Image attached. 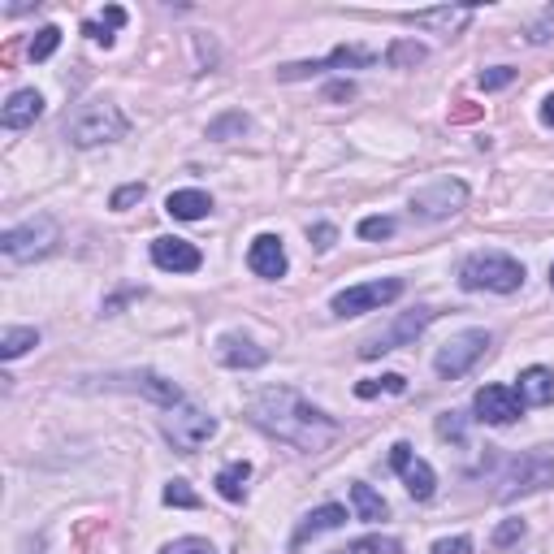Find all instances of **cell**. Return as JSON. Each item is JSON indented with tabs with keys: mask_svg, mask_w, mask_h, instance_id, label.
<instances>
[{
	"mask_svg": "<svg viewBox=\"0 0 554 554\" xmlns=\"http://www.w3.org/2000/svg\"><path fill=\"white\" fill-rule=\"evenodd\" d=\"M247 420H252L256 429L273 433L277 442H290V446H299V451H308V455L325 451V446L342 433V425L334 416H325L321 407H312L299 390H290V386L260 390L256 399L247 403Z\"/></svg>",
	"mask_w": 554,
	"mask_h": 554,
	"instance_id": "obj_1",
	"label": "cell"
},
{
	"mask_svg": "<svg viewBox=\"0 0 554 554\" xmlns=\"http://www.w3.org/2000/svg\"><path fill=\"white\" fill-rule=\"evenodd\" d=\"M459 286L464 290H494V295H511L524 286V265L503 252H472L459 265Z\"/></svg>",
	"mask_w": 554,
	"mask_h": 554,
	"instance_id": "obj_2",
	"label": "cell"
},
{
	"mask_svg": "<svg viewBox=\"0 0 554 554\" xmlns=\"http://www.w3.org/2000/svg\"><path fill=\"white\" fill-rule=\"evenodd\" d=\"M126 130H130V122H126V113L117 109V104H109V100H91V104H83V109L74 113V122H70V143H74V148H100V143L122 139Z\"/></svg>",
	"mask_w": 554,
	"mask_h": 554,
	"instance_id": "obj_3",
	"label": "cell"
},
{
	"mask_svg": "<svg viewBox=\"0 0 554 554\" xmlns=\"http://www.w3.org/2000/svg\"><path fill=\"white\" fill-rule=\"evenodd\" d=\"M57 243H61V226H57V217H48V213H39V217L0 234V252H5L9 260H18V265L48 256Z\"/></svg>",
	"mask_w": 554,
	"mask_h": 554,
	"instance_id": "obj_4",
	"label": "cell"
},
{
	"mask_svg": "<svg viewBox=\"0 0 554 554\" xmlns=\"http://www.w3.org/2000/svg\"><path fill=\"white\" fill-rule=\"evenodd\" d=\"M213 433H217V416H208V412H200V407H191V403L169 407V416H165V438L174 442L182 455H195L208 438H213Z\"/></svg>",
	"mask_w": 554,
	"mask_h": 554,
	"instance_id": "obj_5",
	"label": "cell"
},
{
	"mask_svg": "<svg viewBox=\"0 0 554 554\" xmlns=\"http://www.w3.org/2000/svg\"><path fill=\"white\" fill-rule=\"evenodd\" d=\"M546 485H554V455L529 451V455H520L516 464H511V472L503 477V490H498V498H503V503H511V498L537 494V490H546Z\"/></svg>",
	"mask_w": 554,
	"mask_h": 554,
	"instance_id": "obj_6",
	"label": "cell"
},
{
	"mask_svg": "<svg viewBox=\"0 0 554 554\" xmlns=\"http://www.w3.org/2000/svg\"><path fill=\"white\" fill-rule=\"evenodd\" d=\"M490 334H485V329H464V334H455L451 342H442V351L433 355V368H438L442 377H464L472 364L481 360L485 351H490Z\"/></svg>",
	"mask_w": 554,
	"mask_h": 554,
	"instance_id": "obj_7",
	"label": "cell"
},
{
	"mask_svg": "<svg viewBox=\"0 0 554 554\" xmlns=\"http://www.w3.org/2000/svg\"><path fill=\"white\" fill-rule=\"evenodd\" d=\"M433 308H416V312H403L399 321H390L386 329H377V334H368L364 342H360V355L364 360H377V355H386V351H399L403 342H412L420 329H425L429 321H433Z\"/></svg>",
	"mask_w": 554,
	"mask_h": 554,
	"instance_id": "obj_8",
	"label": "cell"
},
{
	"mask_svg": "<svg viewBox=\"0 0 554 554\" xmlns=\"http://www.w3.org/2000/svg\"><path fill=\"white\" fill-rule=\"evenodd\" d=\"M403 295V282L399 277H381V282H364V286H351V290H338L334 295V316H360V312H373V308H386Z\"/></svg>",
	"mask_w": 554,
	"mask_h": 554,
	"instance_id": "obj_9",
	"label": "cell"
},
{
	"mask_svg": "<svg viewBox=\"0 0 554 554\" xmlns=\"http://www.w3.org/2000/svg\"><path fill=\"white\" fill-rule=\"evenodd\" d=\"M468 200V187L459 178H442V182H433V187L425 191H416L412 195V213L416 217H425V221H442V217H451L459 213Z\"/></svg>",
	"mask_w": 554,
	"mask_h": 554,
	"instance_id": "obj_10",
	"label": "cell"
},
{
	"mask_svg": "<svg viewBox=\"0 0 554 554\" xmlns=\"http://www.w3.org/2000/svg\"><path fill=\"white\" fill-rule=\"evenodd\" d=\"M360 65H373V52L368 48H334L329 57L321 61H295V65H282L277 70V78L282 83H299V78H312V74H329V70H360Z\"/></svg>",
	"mask_w": 554,
	"mask_h": 554,
	"instance_id": "obj_11",
	"label": "cell"
},
{
	"mask_svg": "<svg viewBox=\"0 0 554 554\" xmlns=\"http://www.w3.org/2000/svg\"><path fill=\"white\" fill-rule=\"evenodd\" d=\"M520 416H524V399L516 386L494 381V386L477 390V420H485V425H516Z\"/></svg>",
	"mask_w": 554,
	"mask_h": 554,
	"instance_id": "obj_12",
	"label": "cell"
},
{
	"mask_svg": "<svg viewBox=\"0 0 554 554\" xmlns=\"http://www.w3.org/2000/svg\"><path fill=\"white\" fill-rule=\"evenodd\" d=\"M390 464H394V472L403 477L407 494H412L416 503H429L433 490H438V477H433V468L425 464V459H416V455H412V446H407V442H394Z\"/></svg>",
	"mask_w": 554,
	"mask_h": 554,
	"instance_id": "obj_13",
	"label": "cell"
},
{
	"mask_svg": "<svg viewBox=\"0 0 554 554\" xmlns=\"http://www.w3.org/2000/svg\"><path fill=\"white\" fill-rule=\"evenodd\" d=\"M152 260H156V269H169V273H195L204 265L200 247L187 243V239H174V234L152 239Z\"/></svg>",
	"mask_w": 554,
	"mask_h": 554,
	"instance_id": "obj_14",
	"label": "cell"
},
{
	"mask_svg": "<svg viewBox=\"0 0 554 554\" xmlns=\"http://www.w3.org/2000/svg\"><path fill=\"white\" fill-rule=\"evenodd\" d=\"M407 26H416V31H438V35H455L464 31V26L472 22V9L464 5H438V9H416V13H403Z\"/></svg>",
	"mask_w": 554,
	"mask_h": 554,
	"instance_id": "obj_15",
	"label": "cell"
},
{
	"mask_svg": "<svg viewBox=\"0 0 554 554\" xmlns=\"http://www.w3.org/2000/svg\"><path fill=\"white\" fill-rule=\"evenodd\" d=\"M247 269H252L256 277H286V247L277 234H260V239H252V247H247Z\"/></svg>",
	"mask_w": 554,
	"mask_h": 554,
	"instance_id": "obj_16",
	"label": "cell"
},
{
	"mask_svg": "<svg viewBox=\"0 0 554 554\" xmlns=\"http://www.w3.org/2000/svg\"><path fill=\"white\" fill-rule=\"evenodd\" d=\"M39 113H44V96H39L35 87H22V91H13L9 104L0 109V122L9 130H26V126L39 122Z\"/></svg>",
	"mask_w": 554,
	"mask_h": 554,
	"instance_id": "obj_17",
	"label": "cell"
},
{
	"mask_svg": "<svg viewBox=\"0 0 554 554\" xmlns=\"http://www.w3.org/2000/svg\"><path fill=\"white\" fill-rule=\"evenodd\" d=\"M342 524H347V507L325 503V507H316V511H308V516L299 520V529H295V537H290V546H303V542H312V537H321L329 529H342Z\"/></svg>",
	"mask_w": 554,
	"mask_h": 554,
	"instance_id": "obj_18",
	"label": "cell"
},
{
	"mask_svg": "<svg viewBox=\"0 0 554 554\" xmlns=\"http://www.w3.org/2000/svg\"><path fill=\"white\" fill-rule=\"evenodd\" d=\"M217 360L226 364V368H260L269 360V351L265 347H256L252 338H239V334H226L217 342Z\"/></svg>",
	"mask_w": 554,
	"mask_h": 554,
	"instance_id": "obj_19",
	"label": "cell"
},
{
	"mask_svg": "<svg viewBox=\"0 0 554 554\" xmlns=\"http://www.w3.org/2000/svg\"><path fill=\"white\" fill-rule=\"evenodd\" d=\"M520 399H524V407L554 403V373H550V368H542V364L524 368V373H520Z\"/></svg>",
	"mask_w": 554,
	"mask_h": 554,
	"instance_id": "obj_20",
	"label": "cell"
},
{
	"mask_svg": "<svg viewBox=\"0 0 554 554\" xmlns=\"http://www.w3.org/2000/svg\"><path fill=\"white\" fill-rule=\"evenodd\" d=\"M208 208H213L208 191H174L165 200V213L174 221H200V217H208Z\"/></svg>",
	"mask_w": 554,
	"mask_h": 554,
	"instance_id": "obj_21",
	"label": "cell"
},
{
	"mask_svg": "<svg viewBox=\"0 0 554 554\" xmlns=\"http://www.w3.org/2000/svg\"><path fill=\"white\" fill-rule=\"evenodd\" d=\"M247 481H252V464H247V459H234V464H226L217 472V494L226 498V503H243Z\"/></svg>",
	"mask_w": 554,
	"mask_h": 554,
	"instance_id": "obj_22",
	"label": "cell"
},
{
	"mask_svg": "<svg viewBox=\"0 0 554 554\" xmlns=\"http://www.w3.org/2000/svg\"><path fill=\"white\" fill-rule=\"evenodd\" d=\"M130 381H135V390H143L152 403H161V407H178V403H182L178 381H169V377H161V373H135Z\"/></svg>",
	"mask_w": 554,
	"mask_h": 554,
	"instance_id": "obj_23",
	"label": "cell"
},
{
	"mask_svg": "<svg viewBox=\"0 0 554 554\" xmlns=\"http://www.w3.org/2000/svg\"><path fill=\"white\" fill-rule=\"evenodd\" d=\"M31 347H39V329H31V325H9L5 334H0V355H5V360H18V355H26Z\"/></svg>",
	"mask_w": 554,
	"mask_h": 554,
	"instance_id": "obj_24",
	"label": "cell"
},
{
	"mask_svg": "<svg viewBox=\"0 0 554 554\" xmlns=\"http://www.w3.org/2000/svg\"><path fill=\"white\" fill-rule=\"evenodd\" d=\"M351 503H355V516L368 520V524L386 520V503H381V494H373V485L355 481V485H351Z\"/></svg>",
	"mask_w": 554,
	"mask_h": 554,
	"instance_id": "obj_25",
	"label": "cell"
},
{
	"mask_svg": "<svg viewBox=\"0 0 554 554\" xmlns=\"http://www.w3.org/2000/svg\"><path fill=\"white\" fill-rule=\"evenodd\" d=\"M117 26H126V9H122V5H109V9H104V22H87L83 31H87L91 39H96V44H104V48H109V44H113V31H117Z\"/></svg>",
	"mask_w": 554,
	"mask_h": 554,
	"instance_id": "obj_26",
	"label": "cell"
},
{
	"mask_svg": "<svg viewBox=\"0 0 554 554\" xmlns=\"http://www.w3.org/2000/svg\"><path fill=\"white\" fill-rule=\"evenodd\" d=\"M429 52H425V44H416V39H399L390 52H386V61L394 65V70H412V65H420Z\"/></svg>",
	"mask_w": 554,
	"mask_h": 554,
	"instance_id": "obj_27",
	"label": "cell"
},
{
	"mask_svg": "<svg viewBox=\"0 0 554 554\" xmlns=\"http://www.w3.org/2000/svg\"><path fill=\"white\" fill-rule=\"evenodd\" d=\"M61 48V26H39L31 39V61H48Z\"/></svg>",
	"mask_w": 554,
	"mask_h": 554,
	"instance_id": "obj_28",
	"label": "cell"
},
{
	"mask_svg": "<svg viewBox=\"0 0 554 554\" xmlns=\"http://www.w3.org/2000/svg\"><path fill=\"white\" fill-rule=\"evenodd\" d=\"M165 503H169V507H187V511H195V507H200V494H195L187 481H169V485H165Z\"/></svg>",
	"mask_w": 554,
	"mask_h": 554,
	"instance_id": "obj_29",
	"label": "cell"
},
{
	"mask_svg": "<svg viewBox=\"0 0 554 554\" xmlns=\"http://www.w3.org/2000/svg\"><path fill=\"white\" fill-rule=\"evenodd\" d=\"M334 554H399V546L394 542H381V537H360V542H351V546H342Z\"/></svg>",
	"mask_w": 554,
	"mask_h": 554,
	"instance_id": "obj_30",
	"label": "cell"
},
{
	"mask_svg": "<svg viewBox=\"0 0 554 554\" xmlns=\"http://www.w3.org/2000/svg\"><path fill=\"white\" fill-rule=\"evenodd\" d=\"M247 126H252V122H247V117L243 113H230V117H221V122H213V126H208V139H226V135H243V130Z\"/></svg>",
	"mask_w": 554,
	"mask_h": 554,
	"instance_id": "obj_31",
	"label": "cell"
},
{
	"mask_svg": "<svg viewBox=\"0 0 554 554\" xmlns=\"http://www.w3.org/2000/svg\"><path fill=\"white\" fill-rule=\"evenodd\" d=\"M511 78H516V70H511V65H494V70H485L477 83H481V91H503Z\"/></svg>",
	"mask_w": 554,
	"mask_h": 554,
	"instance_id": "obj_32",
	"label": "cell"
},
{
	"mask_svg": "<svg viewBox=\"0 0 554 554\" xmlns=\"http://www.w3.org/2000/svg\"><path fill=\"white\" fill-rule=\"evenodd\" d=\"M161 554H217V550L208 546L204 537H178V542H169Z\"/></svg>",
	"mask_w": 554,
	"mask_h": 554,
	"instance_id": "obj_33",
	"label": "cell"
},
{
	"mask_svg": "<svg viewBox=\"0 0 554 554\" xmlns=\"http://www.w3.org/2000/svg\"><path fill=\"white\" fill-rule=\"evenodd\" d=\"M390 234H394L390 217H364L360 221V239H390Z\"/></svg>",
	"mask_w": 554,
	"mask_h": 554,
	"instance_id": "obj_34",
	"label": "cell"
},
{
	"mask_svg": "<svg viewBox=\"0 0 554 554\" xmlns=\"http://www.w3.org/2000/svg\"><path fill=\"white\" fill-rule=\"evenodd\" d=\"M308 239H312L316 252H329V247L338 243V230L329 226V221H316V226H308Z\"/></svg>",
	"mask_w": 554,
	"mask_h": 554,
	"instance_id": "obj_35",
	"label": "cell"
},
{
	"mask_svg": "<svg viewBox=\"0 0 554 554\" xmlns=\"http://www.w3.org/2000/svg\"><path fill=\"white\" fill-rule=\"evenodd\" d=\"M520 537H524V520H503V524L494 529V546L503 550V546H511V542H520Z\"/></svg>",
	"mask_w": 554,
	"mask_h": 554,
	"instance_id": "obj_36",
	"label": "cell"
},
{
	"mask_svg": "<svg viewBox=\"0 0 554 554\" xmlns=\"http://www.w3.org/2000/svg\"><path fill=\"white\" fill-rule=\"evenodd\" d=\"M143 195H148V187L143 182H130V187H122V191H113V200H109V208H130V204H139Z\"/></svg>",
	"mask_w": 554,
	"mask_h": 554,
	"instance_id": "obj_37",
	"label": "cell"
},
{
	"mask_svg": "<svg viewBox=\"0 0 554 554\" xmlns=\"http://www.w3.org/2000/svg\"><path fill=\"white\" fill-rule=\"evenodd\" d=\"M438 433H442V438H455V442H464V420H459V412H446V416H438Z\"/></svg>",
	"mask_w": 554,
	"mask_h": 554,
	"instance_id": "obj_38",
	"label": "cell"
},
{
	"mask_svg": "<svg viewBox=\"0 0 554 554\" xmlns=\"http://www.w3.org/2000/svg\"><path fill=\"white\" fill-rule=\"evenodd\" d=\"M429 554H472V542L468 537H442V542H433Z\"/></svg>",
	"mask_w": 554,
	"mask_h": 554,
	"instance_id": "obj_39",
	"label": "cell"
},
{
	"mask_svg": "<svg viewBox=\"0 0 554 554\" xmlns=\"http://www.w3.org/2000/svg\"><path fill=\"white\" fill-rule=\"evenodd\" d=\"M550 31H554V9H546V18L533 26V31H529V39H533V44H546V39H550Z\"/></svg>",
	"mask_w": 554,
	"mask_h": 554,
	"instance_id": "obj_40",
	"label": "cell"
},
{
	"mask_svg": "<svg viewBox=\"0 0 554 554\" xmlns=\"http://www.w3.org/2000/svg\"><path fill=\"white\" fill-rule=\"evenodd\" d=\"M325 96H329V100H351V96H355V87H351V83H329V87H325Z\"/></svg>",
	"mask_w": 554,
	"mask_h": 554,
	"instance_id": "obj_41",
	"label": "cell"
},
{
	"mask_svg": "<svg viewBox=\"0 0 554 554\" xmlns=\"http://www.w3.org/2000/svg\"><path fill=\"white\" fill-rule=\"evenodd\" d=\"M381 390H386V386H381V377L377 381H360V386H355V394H360V399H377Z\"/></svg>",
	"mask_w": 554,
	"mask_h": 554,
	"instance_id": "obj_42",
	"label": "cell"
},
{
	"mask_svg": "<svg viewBox=\"0 0 554 554\" xmlns=\"http://www.w3.org/2000/svg\"><path fill=\"white\" fill-rule=\"evenodd\" d=\"M381 386H386L390 394H403V390H407V381H403L399 373H386V377H381Z\"/></svg>",
	"mask_w": 554,
	"mask_h": 554,
	"instance_id": "obj_43",
	"label": "cell"
},
{
	"mask_svg": "<svg viewBox=\"0 0 554 554\" xmlns=\"http://www.w3.org/2000/svg\"><path fill=\"white\" fill-rule=\"evenodd\" d=\"M542 122H546V126H554V96L542 104Z\"/></svg>",
	"mask_w": 554,
	"mask_h": 554,
	"instance_id": "obj_44",
	"label": "cell"
},
{
	"mask_svg": "<svg viewBox=\"0 0 554 554\" xmlns=\"http://www.w3.org/2000/svg\"><path fill=\"white\" fill-rule=\"evenodd\" d=\"M550 286H554V265H550Z\"/></svg>",
	"mask_w": 554,
	"mask_h": 554,
	"instance_id": "obj_45",
	"label": "cell"
}]
</instances>
